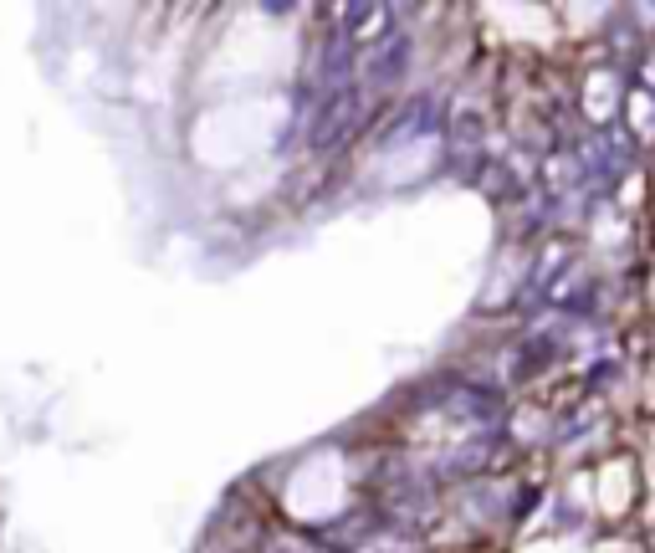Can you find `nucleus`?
<instances>
[{
  "label": "nucleus",
  "instance_id": "nucleus-1",
  "mask_svg": "<svg viewBox=\"0 0 655 553\" xmlns=\"http://www.w3.org/2000/svg\"><path fill=\"white\" fill-rule=\"evenodd\" d=\"M354 103H359V93H338V98L323 108V118H318V144H333L348 123H354Z\"/></svg>",
  "mask_w": 655,
  "mask_h": 553
},
{
  "label": "nucleus",
  "instance_id": "nucleus-2",
  "mask_svg": "<svg viewBox=\"0 0 655 553\" xmlns=\"http://www.w3.org/2000/svg\"><path fill=\"white\" fill-rule=\"evenodd\" d=\"M405 52H410V41L400 36V41H389V47L374 57V72H369V82H374V88H384V82H395V72H400Z\"/></svg>",
  "mask_w": 655,
  "mask_h": 553
}]
</instances>
